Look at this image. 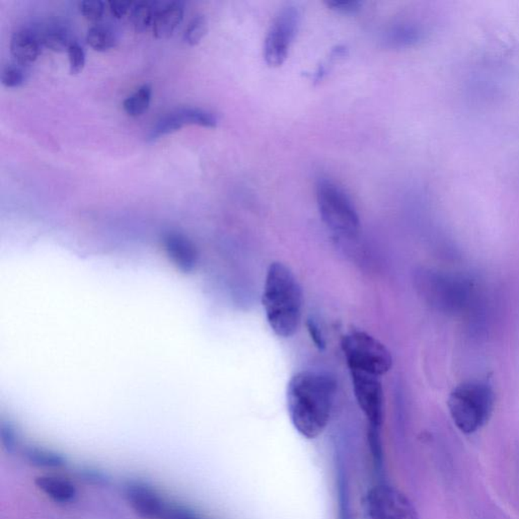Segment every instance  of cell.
I'll list each match as a JSON object with an SVG mask.
<instances>
[{
	"mask_svg": "<svg viewBox=\"0 0 519 519\" xmlns=\"http://www.w3.org/2000/svg\"><path fill=\"white\" fill-rule=\"evenodd\" d=\"M326 4L331 10L345 15L357 13L362 8V2L357 0H328Z\"/></svg>",
	"mask_w": 519,
	"mask_h": 519,
	"instance_id": "f1b7e54d",
	"label": "cell"
},
{
	"mask_svg": "<svg viewBox=\"0 0 519 519\" xmlns=\"http://www.w3.org/2000/svg\"><path fill=\"white\" fill-rule=\"evenodd\" d=\"M39 490L58 504H69L77 497L76 487L71 482L56 476H39L35 479Z\"/></svg>",
	"mask_w": 519,
	"mask_h": 519,
	"instance_id": "4fadbf2b",
	"label": "cell"
},
{
	"mask_svg": "<svg viewBox=\"0 0 519 519\" xmlns=\"http://www.w3.org/2000/svg\"><path fill=\"white\" fill-rule=\"evenodd\" d=\"M28 76L27 67L19 63L8 64L2 68L1 83L6 88H20L26 83Z\"/></svg>",
	"mask_w": 519,
	"mask_h": 519,
	"instance_id": "7402d4cb",
	"label": "cell"
},
{
	"mask_svg": "<svg viewBox=\"0 0 519 519\" xmlns=\"http://www.w3.org/2000/svg\"><path fill=\"white\" fill-rule=\"evenodd\" d=\"M184 117L187 125H198L206 128H215L219 124V119L214 113L205 109L186 106L182 108Z\"/></svg>",
	"mask_w": 519,
	"mask_h": 519,
	"instance_id": "44dd1931",
	"label": "cell"
},
{
	"mask_svg": "<svg viewBox=\"0 0 519 519\" xmlns=\"http://www.w3.org/2000/svg\"><path fill=\"white\" fill-rule=\"evenodd\" d=\"M184 19V4L180 1L167 2L158 6L154 17L153 29L156 39H167L173 35Z\"/></svg>",
	"mask_w": 519,
	"mask_h": 519,
	"instance_id": "7c38bea8",
	"label": "cell"
},
{
	"mask_svg": "<svg viewBox=\"0 0 519 519\" xmlns=\"http://www.w3.org/2000/svg\"><path fill=\"white\" fill-rule=\"evenodd\" d=\"M185 125H187V123L183 115L182 108L177 109L156 122L155 125L149 131L147 140L155 141L162 136L171 134V133L180 130Z\"/></svg>",
	"mask_w": 519,
	"mask_h": 519,
	"instance_id": "2e32d148",
	"label": "cell"
},
{
	"mask_svg": "<svg viewBox=\"0 0 519 519\" xmlns=\"http://www.w3.org/2000/svg\"><path fill=\"white\" fill-rule=\"evenodd\" d=\"M160 519H201L192 510L181 505H167Z\"/></svg>",
	"mask_w": 519,
	"mask_h": 519,
	"instance_id": "f546056e",
	"label": "cell"
},
{
	"mask_svg": "<svg viewBox=\"0 0 519 519\" xmlns=\"http://www.w3.org/2000/svg\"><path fill=\"white\" fill-rule=\"evenodd\" d=\"M124 496L131 509L144 519H160L167 504L153 487L131 480L124 486Z\"/></svg>",
	"mask_w": 519,
	"mask_h": 519,
	"instance_id": "30bf717a",
	"label": "cell"
},
{
	"mask_svg": "<svg viewBox=\"0 0 519 519\" xmlns=\"http://www.w3.org/2000/svg\"><path fill=\"white\" fill-rule=\"evenodd\" d=\"M418 289L430 305L443 312H455L462 307L466 298L464 284L436 272L421 274Z\"/></svg>",
	"mask_w": 519,
	"mask_h": 519,
	"instance_id": "52a82bcc",
	"label": "cell"
},
{
	"mask_svg": "<svg viewBox=\"0 0 519 519\" xmlns=\"http://www.w3.org/2000/svg\"><path fill=\"white\" fill-rule=\"evenodd\" d=\"M308 331H310V336L314 339V343L319 348L325 347V341H324V337L321 336V332H319V328L316 324L312 323V321H308Z\"/></svg>",
	"mask_w": 519,
	"mask_h": 519,
	"instance_id": "1f68e13d",
	"label": "cell"
},
{
	"mask_svg": "<svg viewBox=\"0 0 519 519\" xmlns=\"http://www.w3.org/2000/svg\"><path fill=\"white\" fill-rule=\"evenodd\" d=\"M368 443L369 448L373 455V461L378 466H382V438H380V428H368Z\"/></svg>",
	"mask_w": 519,
	"mask_h": 519,
	"instance_id": "4316f807",
	"label": "cell"
},
{
	"mask_svg": "<svg viewBox=\"0 0 519 519\" xmlns=\"http://www.w3.org/2000/svg\"><path fill=\"white\" fill-rule=\"evenodd\" d=\"M338 494H339V519H351L348 486L345 476L341 471L338 475Z\"/></svg>",
	"mask_w": 519,
	"mask_h": 519,
	"instance_id": "484cf974",
	"label": "cell"
},
{
	"mask_svg": "<svg viewBox=\"0 0 519 519\" xmlns=\"http://www.w3.org/2000/svg\"><path fill=\"white\" fill-rule=\"evenodd\" d=\"M208 32V22L204 15H197L189 22L184 32V42L190 46H196Z\"/></svg>",
	"mask_w": 519,
	"mask_h": 519,
	"instance_id": "603a6c76",
	"label": "cell"
},
{
	"mask_svg": "<svg viewBox=\"0 0 519 519\" xmlns=\"http://www.w3.org/2000/svg\"><path fill=\"white\" fill-rule=\"evenodd\" d=\"M79 11L90 22H99L105 13V4L101 0H83L79 2Z\"/></svg>",
	"mask_w": 519,
	"mask_h": 519,
	"instance_id": "d4e9b609",
	"label": "cell"
},
{
	"mask_svg": "<svg viewBox=\"0 0 519 519\" xmlns=\"http://www.w3.org/2000/svg\"><path fill=\"white\" fill-rule=\"evenodd\" d=\"M40 31V29H39ZM43 46L54 52H63L68 49L72 41L65 27L51 24L40 31Z\"/></svg>",
	"mask_w": 519,
	"mask_h": 519,
	"instance_id": "9a60e30c",
	"label": "cell"
},
{
	"mask_svg": "<svg viewBox=\"0 0 519 519\" xmlns=\"http://www.w3.org/2000/svg\"><path fill=\"white\" fill-rule=\"evenodd\" d=\"M300 22L301 11L296 6L289 4L279 11L265 39L264 58L269 67H281L289 57Z\"/></svg>",
	"mask_w": 519,
	"mask_h": 519,
	"instance_id": "8992f818",
	"label": "cell"
},
{
	"mask_svg": "<svg viewBox=\"0 0 519 519\" xmlns=\"http://www.w3.org/2000/svg\"><path fill=\"white\" fill-rule=\"evenodd\" d=\"M357 404L368 421L369 427L382 428L385 396L382 378L360 371H350Z\"/></svg>",
	"mask_w": 519,
	"mask_h": 519,
	"instance_id": "9c48e42d",
	"label": "cell"
},
{
	"mask_svg": "<svg viewBox=\"0 0 519 519\" xmlns=\"http://www.w3.org/2000/svg\"><path fill=\"white\" fill-rule=\"evenodd\" d=\"M342 351L349 371L385 375L393 366L389 349L364 331H351L342 338Z\"/></svg>",
	"mask_w": 519,
	"mask_h": 519,
	"instance_id": "5b68a950",
	"label": "cell"
},
{
	"mask_svg": "<svg viewBox=\"0 0 519 519\" xmlns=\"http://www.w3.org/2000/svg\"><path fill=\"white\" fill-rule=\"evenodd\" d=\"M158 4L151 1L134 2L130 11V20L137 33L146 31L153 26Z\"/></svg>",
	"mask_w": 519,
	"mask_h": 519,
	"instance_id": "d6986e66",
	"label": "cell"
},
{
	"mask_svg": "<svg viewBox=\"0 0 519 519\" xmlns=\"http://www.w3.org/2000/svg\"><path fill=\"white\" fill-rule=\"evenodd\" d=\"M366 505L371 519H419L412 501L403 492L387 485L371 488Z\"/></svg>",
	"mask_w": 519,
	"mask_h": 519,
	"instance_id": "ba28073f",
	"label": "cell"
},
{
	"mask_svg": "<svg viewBox=\"0 0 519 519\" xmlns=\"http://www.w3.org/2000/svg\"><path fill=\"white\" fill-rule=\"evenodd\" d=\"M133 4L134 2L130 1H110L109 2V6H110L111 13L117 19H121L124 15H126L129 11L132 10Z\"/></svg>",
	"mask_w": 519,
	"mask_h": 519,
	"instance_id": "4dcf8cb0",
	"label": "cell"
},
{
	"mask_svg": "<svg viewBox=\"0 0 519 519\" xmlns=\"http://www.w3.org/2000/svg\"><path fill=\"white\" fill-rule=\"evenodd\" d=\"M85 480L88 482H94L97 485L103 484L106 481L105 476L101 471L88 470L85 473Z\"/></svg>",
	"mask_w": 519,
	"mask_h": 519,
	"instance_id": "d6a6232c",
	"label": "cell"
},
{
	"mask_svg": "<svg viewBox=\"0 0 519 519\" xmlns=\"http://www.w3.org/2000/svg\"><path fill=\"white\" fill-rule=\"evenodd\" d=\"M22 455L29 464L37 468L60 469L67 464V459L60 453L37 446L25 448Z\"/></svg>",
	"mask_w": 519,
	"mask_h": 519,
	"instance_id": "5bb4252c",
	"label": "cell"
},
{
	"mask_svg": "<svg viewBox=\"0 0 519 519\" xmlns=\"http://www.w3.org/2000/svg\"><path fill=\"white\" fill-rule=\"evenodd\" d=\"M0 441L4 450L8 453H13L18 450L20 444V438L15 433V429L8 426H1L0 430Z\"/></svg>",
	"mask_w": 519,
	"mask_h": 519,
	"instance_id": "83f0119b",
	"label": "cell"
},
{
	"mask_svg": "<svg viewBox=\"0 0 519 519\" xmlns=\"http://www.w3.org/2000/svg\"><path fill=\"white\" fill-rule=\"evenodd\" d=\"M317 202L321 221L335 235L354 239L360 231V219L352 201L343 189L332 181L319 180Z\"/></svg>",
	"mask_w": 519,
	"mask_h": 519,
	"instance_id": "277c9868",
	"label": "cell"
},
{
	"mask_svg": "<svg viewBox=\"0 0 519 519\" xmlns=\"http://www.w3.org/2000/svg\"><path fill=\"white\" fill-rule=\"evenodd\" d=\"M267 321L281 338L298 332L303 314V291L293 272L280 262L270 265L263 291Z\"/></svg>",
	"mask_w": 519,
	"mask_h": 519,
	"instance_id": "7a4b0ae2",
	"label": "cell"
},
{
	"mask_svg": "<svg viewBox=\"0 0 519 519\" xmlns=\"http://www.w3.org/2000/svg\"><path fill=\"white\" fill-rule=\"evenodd\" d=\"M422 38V31L413 25H403L389 32L387 41L394 46H408Z\"/></svg>",
	"mask_w": 519,
	"mask_h": 519,
	"instance_id": "ffe728a7",
	"label": "cell"
},
{
	"mask_svg": "<svg viewBox=\"0 0 519 519\" xmlns=\"http://www.w3.org/2000/svg\"><path fill=\"white\" fill-rule=\"evenodd\" d=\"M334 380L323 373L303 371L287 387V409L292 425L307 439L319 437L327 427L334 400Z\"/></svg>",
	"mask_w": 519,
	"mask_h": 519,
	"instance_id": "6da1fadb",
	"label": "cell"
},
{
	"mask_svg": "<svg viewBox=\"0 0 519 519\" xmlns=\"http://www.w3.org/2000/svg\"><path fill=\"white\" fill-rule=\"evenodd\" d=\"M151 97H153V87L149 83H145L138 88L123 102L124 111L131 117L141 116L149 108Z\"/></svg>",
	"mask_w": 519,
	"mask_h": 519,
	"instance_id": "ac0fdd59",
	"label": "cell"
},
{
	"mask_svg": "<svg viewBox=\"0 0 519 519\" xmlns=\"http://www.w3.org/2000/svg\"><path fill=\"white\" fill-rule=\"evenodd\" d=\"M494 401L490 385L481 380H469L452 389L448 407L455 426L464 434H471L490 420Z\"/></svg>",
	"mask_w": 519,
	"mask_h": 519,
	"instance_id": "3957f363",
	"label": "cell"
},
{
	"mask_svg": "<svg viewBox=\"0 0 519 519\" xmlns=\"http://www.w3.org/2000/svg\"><path fill=\"white\" fill-rule=\"evenodd\" d=\"M42 40L40 31L22 28L13 33L11 40V52L19 64L28 67L37 60L42 53Z\"/></svg>",
	"mask_w": 519,
	"mask_h": 519,
	"instance_id": "8fae6325",
	"label": "cell"
},
{
	"mask_svg": "<svg viewBox=\"0 0 519 519\" xmlns=\"http://www.w3.org/2000/svg\"><path fill=\"white\" fill-rule=\"evenodd\" d=\"M67 53L69 58L70 74H81L85 65V49L77 41H72L68 47Z\"/></svg>",
	"mask_w": 519,
	"mask_h": 519,
	"instance_id": "cb8c5ba5",
	"label": "cell"
},
{
	"mask_svg": "<svg viewBox=\"0 0 519 519\" xmlns=\"http://www.w3.org/2000/svg\"><path fill=\"white\" fill-rule=\"evenodd\" d=\"M88 44L96 51H108L117 44L118 39L114 29L106 25L97 24L88 29Z\"/></svg>",
	"mask_w": 519,
	"mask_h": 519,
	"instance_id": "e0dca14e",
	"label": "cell"
}]
</instances>
